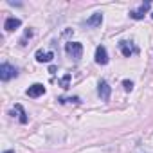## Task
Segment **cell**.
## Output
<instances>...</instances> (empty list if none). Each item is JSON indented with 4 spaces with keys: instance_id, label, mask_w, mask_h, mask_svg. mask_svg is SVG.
<instances>
[{
    "instance_id": "ba28073f",
    "label": "cell",
    "mask_w": 153,
    "mask_h": 153,
    "mask_svg": "<svg viewBox=\"0 0 153 153\" xmlns=\"http://www.w3.org/2000/svg\"><path fill=\"white\" fill-rule=\"evenodd\" d=\"M22 25V20L20 18H15V16H9V18H6V22H4V29L6 31H15V29H18Z\"/></svg>"
},
{
    "instance_id": "9c48e42d",
    "label": "cell",
    "mask_w": 153,
    "mask_h": 153,
    "mask_svg": "<svg viewBox=\"0 0 153 153\" xmlns=\"http://www.w3.org/2000/svg\"><path fill=\"white\" fill-rule=\"evenodd\" d=\"M101 24H103V15L101 13H94L90 18H87V22H85V25L87 27H101Z\"/></svg>"
},
{
    "instance_id": "7c38bea8",
    "label": "cell",
    "mask_w": 153,
    "mask_h": 153,
    "mask_svg": "<svg viewBox=\"0 0 153 153\" xmlns=\"http://www.w3.org/2000/svg\"><path fill=\"white\" fill-rule=\"evenodd\" d=\"M58 101H59L61 105H65V103H74V105H79V103H81V99H79V97H76V96H74V97H59Z\"/></svg>"
},
{
    "instance_id": "277c9868",
    "label": "cell",
    "mask_w": 153,
    "mask_h": 153,
    "mask_svg": "<svg viewBox=\"0 0 153 153\" xmlns=\"http://www.w3.org/2000/svg\"><path fill=\"white\" fill-rule=\"evenodd\" d=\"M110 94H112V87L105 79H101L99 85H97V96L101 97V101H108L110 99Z\"/></svg>"
},
{
    "instance_id": "30bf717a",
    "label": "cell",
    "mask_w": 153,
    "mask_h": 153,
    "mask_svg": "<svg viewBox=\"0 0 153 153\" xmlns=\"http://www.w3.org/2000/svg\"><path fill=\"white\" fill-rule=\"evenodd\" d=\"M54 58V52L49 51V52H43V51H36V61L38 63H51Z\"/></svg>"
},
{
    "instance_id": "3957f363",
    "label": "cell",
    "mask_w": 153,
    "mask_h": 153,
    "mask_svg": "<svg viewBox=\"0 0 153 153\" xmlns=\"http://www.w3.org/2000/svg\"><path fill=\"white\" fill-rule=\"evenodd\" d=\"M149 7H151V4H149V2L140 4V7H137V9H131V11H130V18H133V20H142V18H144V15L149 11Z\"/></svg>"
},
{
    "instance_id": "8fae6325",
    "label": "cell",
    "mask_w": 153,
    "mask_h": 153,
    "mask_svg": "<svg viewBox=\"0 0 153 153\" xmlns=\"http://www.w3.org/2000/svg\"><path fill=\"white\" fill-rule=\"evenodd\" d=\"M16 114V117H18V121H20V124H27V114H25V110H24V106L22 105H15V108H13V115Z\"/></svg>"
},
{
    "instance_id": "e0dca14e",
    "label": "cell",
    "mask_w": 153,
    "mask_h": 153,
    "mask_svg": "<svg viewBox=\"0 0 153 153\" xmlns=\"http://www.w3.org/2000/svg\"><path fill=\"white\" fill-rule=\"evenodd\" d=\"M151 18H153V13H151Z\"/></svg>"
},
{
    "instance_id": "52a82bcc",
    "label": "cell",
    "mask_w": 153,
    "mask_h": 153,
    "mask_svg": "<svg viewBox=\"0 0 153 153\" xmlns=\"http://www.w3.org/2000/svg\"><path fill=\"white\" fill-rule=\"evenodd\" d=\"M25 94H27L29 97H40V96L45 94V87H43L42 83H34V85H31V87L27 88Z\"/></svg>"
},
{
    "instance_id": "4fadbf2b",
    "label": "cell",
    "mask_w": 153,
    "mask_h": 153,
    "mask_svg": "<svg viewBox=\"0 0 153 153\" xmlns=\"http://www.w3.org/2000/svg\"><path fill=\"white\" fill-rule=\"evenodd\" d=\"M123 87H124V90H126V92H131V90H133V81L124 79V81H123Z\"/></svg>"
},
{
    "instance_id": "8992f818",
    "label": "cell",
    "mask_w": 153,
    "mask_h": 153,
    "mask_svg": "<svg viewBox=\"0 0 153 153\" xmlns=\"http://www.w3.org/2000/svg\"><path fill=\"white\" fill-rule=\"evenodd\" d=\"M119 49H121V52H123V56L124 58H130L131 54H135V52H139V49L135 47V45H131V42H119Z\"/></svg>"
},
{
    "instance_id": "9a60e30c",
    "label": "cell",
    "mask_w": 153,
    "mask_h": 153,
    "mask_svg": "<svg viewBox=\"0 0 153 153\" xmlns=\"http://www.w3.org/2000/svg\"><path fill=\"white\" fill-rule=\"evenodd\" d=\"M31 36H33V31H31V29H29V31H25V36L20 40V45H25V40H27V38H31Z\"/></svg>"
},
{
    "instance_id": "2e32d148",
    "label": "cell",
    "mask_w": 153,
    "mask_h": 153,
    "mask_svg": "<svg viewBox=\"0 0 153 153\" xmlns=\"http://www.w3.org/2000/svg\"><path fill=\"white\" fill-rule=\"evenodd\" d=\"M2 153H15L13 149H6V151H2Z\"/></svg>"
},
{
    "instance_id": "7a4b0ae2",
    "label": "cell",
    "mask_w": 153,
    "mask_h": 153,
    "mask_svg": "<svg viewBox=\"0 0 153 153\" xmlns=\"http://www.w3.org/2000/svg\"><path fill=\"white\" fill-rule=\"evenodd\" d=\"M65 52L74 59H79L83 56V45L79 42H68L65 43Z\"/></svg>"
},
{
    "instance_id": "6da1fadb",
    "label": "cell",
    "mask_w": 153,
    "mask_h": 153,
    "mask_svg": "<svg viewBox=\"0 0 153 153\" xmlns=\"http://www.w3.org/2000/svg\"><path fill=\"white\" fill-rule=\"evenodd\" d=\"M16 76H18V70L11 63H2L0 65V79L2 81H9V79L16 78Z\"/></svg>"
},
{
    "instance_id": "5b68a950",
    "label": "cell",
    "mask_w": 153,
    "mask_h": 153,
    "mask_svg": "<svg viewBox=\"0 0 153 153\" xmlns=\"http://www.w3.org/2000/svg\"><path fill=\"white\" fill-rule=\"evenodd\" d=\"M108 61H110V58H108L106 47H105V45H99V47L96 49V63H97V65H106Z\"/></svg>"
},
{
    "instance_id": "5bb4252c",
    "label": "cell",
    "mask_w": 153,
    "mask_h": 153,
    "mask_svg": "<svg viewBox=\"0 0 153 153\" xmlns=\"http://www.w3.org/2000/svg\"><path fill=\"white\" fill-rule=\"evenodd\" d=\"M68 81H70V74H65V76H63V79H61L63 88H68Z\"/></svg>"
}]
</instances>
